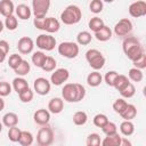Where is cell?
Listing matches in <instances>:
<instances>
[{
	"label": "cell",
	"mask_w": 146,
	"mask_h": 146,
	"mask_svg": "<svg viewBox=\"0 0 146 146\" xmlns=\"http://www.w3.org/2000/svg\"><path fill=\"white\" fill-rule=\"evenodd\" d=\"M62 97L68 103L81 102L86 97V88L80 83H66L62 89Z\"/></svg>",
	"instance_id": "1"
},
{
	"label": "cell",
	"mask_w": 146,
	"mask_h": 146,
	"mask_svg": "<svg viewBox=\"0 0 146 146\" xmlns=\"http://www.w3.org/2000/svg\"><path fill=\"white\" fill-rule=\"evenodd\" d=\"M122 49H123V52L125 54V56L131 62L135 60L144 51V48H143L140 41L135 36L125 38L123 40V43H122Z\"/></svg>",
	"instance_id": "2"
},
{
	"label": "cell",
	"mask_w": 146,
	"mask_h": 146,
	"mask_svg": "<svg viewBox=\"0 0 146 146\" xmlns=\"http://www.w3.org/2000/svg\"><path fill=\"white\" fill-rule=\"evenodd\" d=\"M82 18L81 9L75 5H68L60 13V21L65 25H74L78 24Z\"/></svg>",
	"instance_id": "3"
},
{
	"label": "cell",
	"mask_w": 146,
	"mask_h": 146,
	"mask_svg": "<svg viewBox=\"0 0 146 146\" xmlns=\"http://www.w3.org/2000/svg\"><path fill=\"white\" fill-rule=\"evenodd\" d=\"M33 24L38 30H42V31H46L48 33H55L60 27L59 21L54 18V17H42V18H35L34 17Z\"/></svg>",
	"instance_id": "4"
},
{
	"label": "cell",
	"mask_w": 146,
	"mask_h": 146,
	"mask_svg": "<svg viewBox=\"0 0 146 146\" xmlns=\"http://www.w3.org/2000/svg\"><path fill=\"white\" fill-rule=\"evenodd\" d=\"M86 59L90 65V67L94 68L95 71L103 68V66L105 65V57L97 49H89L86 52Z\"/></svg>",
	"instance_id": "5"
},
{
	"label": "cell",
	"mask_w": 146,
	"mask_h": 146,
	"mask_svg": "<svg viewBox=\"0 0 146 146\" xmlns=\"http://www.w3.org/2000/svg\"><path fill=\"white\" fill-rule=\"evenodd\" d=\"M58 54L65 58L68 59H73L79 55V44L76 42H71V41H65L59 43V46L57 47Z\"/></svg>",
	"instance_id": "6"
},
{
	"label": "cell",
	"mask_w": 146,
	"mask_h": 146,
	"mask_svg": "<svg viewBox=\"0 0 146 146\" xmlns=\"http://www.w3.org/2000/svg\"><path fill=\"white\" fill-rule=\"evenodd\" d=\"M54 141V131L48 125L44 124L42 128L39 129L36 133V143L39 146H49Z\"/></svg>",
	"instance_id": "7"
},
{
	"label": "cell",
	"mask_w": 146,
	"mask_h": 146,
	"mask_svg": "<svg viewBox=\"0 0 146 146\" xmlns=\"http://www.w3.org/2000/svg\"><path fill=\"white\" fill-rule=\"evenodd\" d=\"M50 8V0H32V13L35 18L46 17Z\"/></svg>",
	"instance_id": "8"
},
{
	"label": "cell",
	"mask_w": 146,
	"mask_h": 146,
	"mask_svg": "<svg viewBox=\"0 0 146 146\" xmlns=\"http://www.w3.org/2000/svg\"><path fill=\"white\" fill-rule=\"evenodd\" d=\"M35 43L36 47L40 48L41 50L51 51L56 47V39L51 34H40L36 36Z\"/></svg>",
	"instance_id": "9"
},
{
	"label": "cell",
	"mask_w": 146,
	"mask_h": 146,
	"mask_svg": "<svg viewBox=\"0 0 146 146\" xmlns=\"http://www.w3.org/2000/svg\"><path fill=\"white\" fill-rule=\"evenodd\" d=\"M70 78V72L67 68L60 67L57 70H54L51 75H50V83H52L54 86H60L64 82H66Z\"/></svg>",
	"instance_id": "10"
},
{
	"label": "cell",
	"mask_w": 146,
	"mask_h": 146,
	"mask_svg": "<svg viewBox=\"0 0 146 146\" xmlns=\"http://www.w3.org/2000/svg\"><path fill=\"white\" fill-rule=\"evenodd\" d=\"M132 31V23L128 18L120 19L114 26V33L117 36H125Z\"/></svg>",
	"instance_id": "11"
},
{
	"label": "cell",
	"mask_w": 146,
	"mask_h": 146,
	"mask_svg": "<svg viewBox=\"0 0 146 146\" xmlns=\"http://www.w3.org/2000/svg\"><path fill=\"white\" fill-rule=\"evenodd\" d=\"M33 88H34V91L40 95V96H46L49 94L50 91V88H51V83L49 80H47L46 78H36L34 80V83H33Z\"/></svg>",
	"instance_id": "12"
},
{
	"label": "cell",
	"mask_w": 146,
	"mask_h": 146,
	"mask_svg": "<svg viewBox=\"0 0 146 146\" xmlns=\"http://www.w3.org/2000/svg\"><path fill=\"white\" fill-rule=\"evenodd\" d=\"M129 14L131 17L138 18V17H143L146 15V2L144 0H138L132 2L129 6Z\"/></svg>",
	"instance_id": "13"
},
{
	"label": "cell",
	"mask_w": 146,
	"mask_h": 146,
	"mask_svg": "<svg viewBox=\"0 0 146 146\" xmlns=\"http://www.w3.org/2000/svg\"><path fill=\"white\" fill-rule=\"evenodd\" d=\"M17 48L18 51L23 55L31 54L34 48V41L30 36H22L17 42Z\"/></svg>",
	"instance_id": "14"
},
{
	"label": "cell",
	"mask_w": 146,
	"mask_h": 146,
	"mask_svg": "<svg viewBox=\"0 0 146 146\" xmlns=\"http://www.w3.org/2000/svg\"><path fill=\"white\" fill-rule=\"evenodd\" d=\"M33 120L36 124L39 125H44L48 124L50 121V112L46 108H40L36 110L33 114Z\"/></svg>",
	"instance_id": "15"
},
{
	"label": "cell",
	"mask_w": 146,
	"mask_h": 146,
	"mask_svg": "<svg viewBox=\"0 0 146 146\" xmlns=\"http://www.w3.org/2000/svg\"><path fill=\"white\" fill-rule=\"evenodd\" d=\"M64 108V100L59 97L51 98L48 103V111L52 114H59Z\"/></svg>",
	"instance_id": "16"
},
{
	"label": "cell",
	"mask_w": 146,
	"mask_h": 146,
	"mask_svg": "<svg viewBox=\"0 0 146 146\" xmlns=\"http://www.w3.org/2000/svg\"><path fill=\"white\" fill-rule=\"evenodd\" d=\"M15 11V6L11 0H0V14L3 17L13 15Z\"/></svg>",
	"instance_id": "17"
},
{
	"label": "cell",
	"mask_w": 146,
	"mask_h": 146,
	"mask_svg": "<svg viewBox=\"0 0 146 146\" xmlns=\"http://www.w3.org/2000/svg\"><path fill=\"white\" fill-rule=\"evenodd\" d=\"M15 13H16L17 17L21 18V19H23V21L29 19V18L31 17V15H32L31 8H30L27 5H24V3L18 5V6L15 8Z\"/></svg>",
	"instance_id": "18"
},
{
	"label": "cell",
	"mask_w": 146,
	"mask_h": 146,
	"mask_svg": "<svg viewBox=\"0 0 146 146\" xmlns=\"http://www.w3.org/2000/svg\"><path fill=\"white\" fill-rule=\"evenodd\" d=\"M94 33H95V38L98 41H102V42L108 41L112 38V30L106 25H104L103 27H100L98 31H96Z\"/></svg>",
	"instance_id": "19"
},
{
	"label": "cell",
	"mask_w": 146,
	"mask_h": 146,
	"mask_svg": "<svg viewBox=\"0 0 146 146\" xmlns=\"http://www.w3.org/2000/svg\"><path fill=\"white\" fill-rule=\"evenodd\" d=\"M121 138H122V137L116 132V133L106 136V137L102 140L100 144H102L103 146H120Z\"/></svg>",
	"instance_id": "20"
},
{
	"label": "cell",
	"mask_w": 146,
	"mask_h": 146,
	"mask_svg": "<svg viewBox=\"0 0 146 146\" xmlns=\"http://www.w3.org/2000/svg\"><path fill=\"white\" fill-rule=\"evenodd\" d=\"M17 123H18V115L14 112H8L2 116V124L8 128L17 125Z\"/></svg>",
	"instance_id": "21"
},
{
	"label": "cell",
	"mask_w": 146,
	"mask_h": 146,
	"mask_svg": "<svg viewBox=\"0 0 146 146\" xmlns=\"http://www.w3.org/2000/svg\"><path fill=\"white\" fill-rule=\"evenodd\" d=\"M103 81V76L98 71H94L88 74L87 76V83L90 87H98Z\"/></svg>",
	"instance_id": "22"
},
{
	"label": "cell",
	"mask_w": 146,
	"mask_h": 146,
	"mask_svg": "<svg viewBox=\"0 0 146 146\" xmlns=\"http://www.w3.org/2000/svg\"><path fill=\"white\" fill-rule=\"evenodd\" d=\"M11 87H13V89H14L17 94H19V92L23 91L24 89L29 88V83H27V81H26L23 76H17V78H15V79L13 80Z\"/></svg>",
	"instance_id": "23"
},
{
	"label": "cell",
	"mask_w": 146,
	"mask_h": 146,
	"mask_svg": "<svg viewBox=\"0 0 146 146\" xmlns=\"http://www.w3.org/2000/svg\"><path fill=\"white\" fill-rule=\"evenodd\" d=\"M120 131L123 136L129 137L135 132V125L131 122V120H124L121 124H120Z\"/></svg>",
	"instance_id": "24"
},
{
	"label": "cell",
	"mask_w": 146,
	"mask_h": 146,
	"mask_svg": "<svg viewBox=\"0 0 146 146\" xmlns=\"http://www.w3.org/2000/svg\"><path fill=\"white\" fill-rule=\"evenodd\" d=\"M129 82H130V81H129V78H128L127 75H124V74H117V76H116L115 80H114L113 87H114L117 91H120V90H122Z\"/></svg>",
	"instance_id": "25"
},
{
	"label": "cell",
	"mask_w": 146,
	"mask_h": 146,
	"mask_svg": "<svg viewBox=\"0 0 146 146\" xmlns=\"http://www.w3.org/2000/svg\"><path fill=\"white\" fill-rule=\"evenodd\" d=\"M120 115H121V117H122L123 120H132V119H135V116L137 115V108H136L135 105L128 104L127 107H125V110H124Z\"/></svg>",
	"instance_id": "26"
},
{
	"label": "cell",
	"mask_w": 146,
	"mask_h": 146,
	"mask_svg": "<svg viewBox=\"0 0 146 146\" xmlns=\"http://www.w3.org/2000/svg\"><path fill=\"white\" fill-rule=\"evenodd\" d=\"M91 39L92 36L88 31H81L76 35V43L80 46H87L91 42Z\"/></svg>",
	"instance_id": "27"
},
{
	"label": "cell",
	"mask_w": 146,
	"mask_h": 146,
	"mask_svg": "<svg viewBox=\"0 0 146 146\" xmlns=\"http://www.w3.org/2000/svg\"><path fill=\"white\" fill-rule=\"evenodd\" d=\"M30 70H31V65H30V63H29L27 60L23 59V60L21 62V64L14 70V72H15L18 76H24V75H27V74H29Z\"/></svg>",
	"instance_id": "28"
},
{
	"label": "cell",
	"mask_w": 146,
	"mask_h": 146,
	"mask_svg": "<svg viewBox=\"0 0 146 146\" xmlns=\"http://www.w3.org/2000/svg\"><path fill=\"white\" fill-rule=\"evenodd\" d=\"M73 123L75 125H84L88 121V115L83 111H78L73 114Z\"/></svg>",
	"instance_id": "29"
},
{
	"label": "cell",
	"mask_w": 146,
	"mask_h": 146,
	"mask_svg": "<svg viewBox=\"0 0 146 146\" xmlns=\"http://www.w3.org/2000/svg\"><path fill=\"white\" fill-rule=\"evenodd\" d=\"M46 58H47V56H46V54L43 51H35V52H33L31 59H32V63L34 64V66L41 68V66L43 65Z\"/></svg>",
	"instance_id": "30"
},
{
	"label": "cell",
	"mask_w": 146,
	"mask_h": 146,
	"mask_svg": "<svg viewBox=\"0 0 146 146\" xmlns=\"http://www.w3.org/2000/svg\"><path fill=\"white\" fill-rule=\"evenodd\" d=\"M18 144H21L22 146H31L33 144V135L30 131H22Z\"/></svg>",
	"instance_id": "31"
},
{
	"label": "cell",
	"mask_w": 146,
	"mask_h": 146,
	"mask_svg": "<svg viewBox=\"0 0 146 146\" xmlns=\"http://www.w3.org/2000/svg\"><path fill=\"white\" fill-rule=\"evenodd\" d=\"M128 78L133 82H140L144 78V74H143L141 70H139L137 67H132L128 72Z\"/></svg>",
	"instance_id": "32"
},
{
	"label": "cell",
	"mask_w": 146,
	"mask_h": 146,
	"mask_svg": "<svg viewBox=\"0 0 146 146\" xmlns=\"http://www.w3.org/2000/svg\"><path fill=\"white\" fill-rule=\"evenodd\" d=\"M56 66H57V63H56V59L51 56H47L43 65L41 66V68L44 71V72H52L54 70H56Z\"/></svg>",
	"instance_id": "33"
},
{
	"label": "cell",
	"mask_w": 146,
	"mask_h": 146,
	"mask_svg": "<svg viewBox=\"0 0 146 146\" xmlns=\"http://www.w3.org/2000/svg\"><path fill=\"white\" fill-rule=\"evenodd\" d=\"M105 24H104V21L100 18V17H97V16H95V17H92L90 21H89V23H88V26H89V29L92 31V32H96V31H98L100 27H103Z\"/></svg>",
	"instance_id": "34"
},
{
	"label": "cell",
	"mask_w": 146,
	"mask_h": 146,
	"mask_svg": "<svg viewBox=\"0 0 146 146\" xmlns=\"http://www.w3.org/2000/svg\"><path fill=\"white\" fill-rule=\"evenodd\" d=\"M21 132H22V130L17 125L10 127L9 130H8V138H9V140L13 141V143H18V139L21 137Z\"/></svg>",
	"instance_id": "35"
},
{
	"label": "cell",
	"mask_w": 146,
	"mask_h": 146,
	"mask_svg": "<svg viewBox=\"0 0 146 146\" xmlns=\"http://www.w3.org/2000/svg\"><path fill=\"white\" fill-rule=\"evenodd\" d=\"M5 26H6V29H8L9 31H15L16 29H17V25H18V21H17V18H16V16H14V14L13 15H10V16H7L6 17V19H5Z\"/></svg>",
	"instance_id": "36"
},
{
	"label": "cell",
	"mask_w": 146,
	"mask_h": 146,
	"mask_svg": "<svg viewBox=\"0 0 146 146\" xmlns=\"http://www.w3.org/2000/svg\"><path fill=\"white\" fill-rule=\"evenodd\" d=\"M120 94H121V96L123 97V98H131L135 94H136V88H135V86L131 83V82H129L122 90H120L119 91Z\"/></svg>",
	"instance_id": "37"
},
{
	"label": "cell",
	"mask_w": 146,
	"mask_h": 146,
	"mask_svg": "<svg viewBox=\"0 0 146 146\" xmlns=\"http://www.w3.org/2000/svg\"><path fill=\"white\" fill-rule=\"evenodd\" d=\"M18 97H19L21 102H23V103H30V102L33 99L34 94H33V91H32V90L30 89V87H29V88L24 89L23 91H21V92L18 94Z\"/></svg>",
	"instance_id": "38"
},
{
	"label": "cell",
	"mask_w": 146,
	"mask_h": 146,
	"mask_svg": "<svg viewBox=\"0 0 146 146\" xmlns=\"http://www.w3.org/2000/svg\"><path fill=\"white\" fill-rule=\"evenodd\" d=\"M127 105H128V103H127L123 98H117V99L113 103V110H114V112H115V113L121 114V113L125 110Z\"/></svg>",
	"instance_id": "39"
},
{
	"label": "cell",
	"mask_w": 146,
	"mask_h": 146,
	"mask_svg": "<svg viewBox=\"0 0 146 146\" xmlns=\"http://www.w3.org/2000/svg\"><path fill=\"white\" fill-rule=\"evenodd\" d=\"M102 130L103 132L108 136V135H113V133H116L117 132V127L114 122H111V121H107L103 127H102Z\"/></svg>",
	"instance_id": "40"
},
{
	"label": "cell",
	"mask_w": 146,
	"mask_h": 146,
	"mask_svg": "<svg viewBox=\"0 0 146 146\" xmlns=\"http://www.w3.org/2000/svg\"><path fill=\"white\" fill-rule=\"evenodd\" d=\"M102 143L100 140V136L96 132H92L90 133L88 137H87V140H86V144L87 146H99Z\"/></svg>",
	"instance_id": "41"
},
{
	"label": "cell",
	"mask_w": 146,
	"mask_h": 146,
	"mask_svg": "<svg viewBox=\"0 0 146 146\" xmlns=\"http://www.w3.org/2000/svg\"><path fill=\"white\" fill-rule=\"evenodd\" d=\"M132 64L135 67L139 68V70H144L146 67V55H145V51H143L135 60H132Z\"/></svg>",
	"instance_id": "42"
},
{
	"label": "cell",
	"mask_w": 146,
	"mask_h": 146,
	"mask_svg": "<svg viewBox=\"0 0 146 146\" xmlns=\"http://www.w3.org/2000/svg\"><path fill=\"white\" fill-rule=\"evenodd\" d=\"M103 8H104V3H103L102 0H91V2H90V5H89L90 11L94 13V14H99V13H102Z\"/></svg>",
	"instance_id": "43"
},
{
	"label": "cell",
	"mask_w": 146,
	"mask_h": 146,
	"mask_svg": "<svg viewBox=\"0 0 146 146\" xmlns=\"http://www.w3.org/2000/svg\"><path fill=\"white\" fill-rule=\"evenodd\" d=\"M22 60H23V58H22V56H21V55H18V54H13V55H10V56H9L8 65H9V67H10V68L15 70V68L21 64V62H22Z\"/></svg>",
	"instance_id": "44"
},
{
	"label": "cell",
	"mask_w": 146,
	"mask_h": 146,
	"mask_svg": "<svg viewBox=\"0 0 146 146\" xmlns=\"http://www.w3.org/2000/svg\"><path fill=\"white\" fill-rule=\"evenodd\" d=\"M9 51V43L6 40H0V63L5 62Z\"/></svg>",
	"instance_id": "45"
},
{
	"label": "cell",
	"mask_w": 146,
	"mask_h": 146,
	"mask_svg": "<svg viewBox=\"0 0 146 146\" xmlns=\"http://www.w3.org/2000/svg\"><path fill=\"white\" fill-rule=\"evenodd\" d=\"M11 89V84H9L7 81H0V97H6L10 95Z\"/></svg>",
	"instance_id": "46"
},
{
	"label": "cell",
	"mask_w": 146,
	"mask_h": 146,
	"mask_svg": "<svg viewBox=\"0 0 146 146\" xmlns=\"http://www.w3.org/2000/svg\"><path fill=\"white\" fill-rule=\"evenodd\" d=\"M107 121H108V117H107L105 114H103V113L96 114V115L94 116V124H95L96 127H98V128H102Z\"/></svg>",
	"instance_id": "47"
},
{
	"label": "cell",
	"mask_w": 146,
	"mask_h": 146,
	"mask_svg": "<svg viewBox=\"0 0 146 146\" xmlns=\"http://www.w3.org/2000/svg\"><path fill=\"white\" fill-rule=\"evenodd\" d=\"M117 74H119V73H117L116 71H108V72L105 74V76H104V80H105L106 84L110 86V87H113L114 80H115V78L117 76Z\"/></svg>",
	"instance_id": "48"
},
{
	"label": "cell",
	"mask_w": 146,
	"mask_h": 146,
	"mask_svg": "<svg viewBox=\"0 0 146 146\" xmlns=\"http://www.w3.org/2000/svg\"><path fill=\"white\" fill-rule=\"evenodd\" d=\"M120 146H131V143H130L125 137H122V138H121Z\"/></svg>",
	"instance_id": "49"
},
{
	"label": "cell",
	"mask_w": 146,
	"mask_h": 146,
	"mask_svg": "<svg viewBox=\"0 0 146 146\" xmlns=\"http://www.w3.org/2000/svg\"><path fill=\"white\" fill-rule=\"evenodd\" d=\"M5 108V100L2 99V97H0V112Z\"/></svg>",
	"instance_id": "50"
},
{
	"label": "cell",
	"mask_w": 146,
	"mask_h": 146,
	"mask_svg": "<svg viewBox=\"0 0 146 146\" xmlns=\"http://www.w3.org/2000/svg\"><path fill=\"white\" fill-rule=\"evenodd\" d=\"M3 27H5V24H3V23L0 21V33L3 31Z\"/></svg>",
	"instance_id": "51"
},
{
	"label": "cell",
	"mask_w": 146,
	"mask_h": 146,
	"mask_svg": "<svg viewBox=\"0 0 146 146\" xmlns=\"http://www.w3.org/2000/svg\"><path fill=\"white\" fill-rule=\"evenodd\" d=\"M102 1H104V2H107V3H112L114 0H102Z\"/></svg>",
	"instance_id": "52"
},
{
	"label": "cell",
	"mask_w": 146,
	"mask_h": 146,
	"mask_svg": "<svg viewBox=\"0 0 146 146\" xmlns=\"http://www.w3.org/2000/svg\"><path fill=\"white\" fill-rule=\"evenodd\" d=\"M2 127H3V124H2V122H0V132L2 131Z\"/></svg>",
	"instance_id": "53"
}]
</instances>
